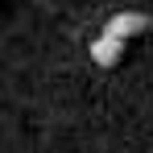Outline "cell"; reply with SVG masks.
<instances>
[{"mask_svg": "<svg viewBox=\"0 0 153 153\" xmlns=\"http://www.w3.org/2000/svg\"><path fill=\"white\" fill-rule=\"evenodd\" d=\"M149 25H153V17H149V13H141V8H124V13H116V17H108L103 33H112V37L128 42V37H137V33H145Z\"/></svg>", "mask_w": 153, "mask_h": 153, "instance_id": "cell-1", "label": "cell"}, {"mask_svg": "<svg viewBox=\"0 0 153 153\" xmlns=\"http://www.w3.org/2000/svg\"><path fill=\"white\" fill-rule=\"evenodd\" d=\"M120 58H124V42H120V37L100 33V37L91 42V62H95V66H103V71H108V66H116Z\"/></svg>", "mask_w": 153, "mask_h": 153, "instance_id": "cell-2", "label": "cell"}]
</instances>
